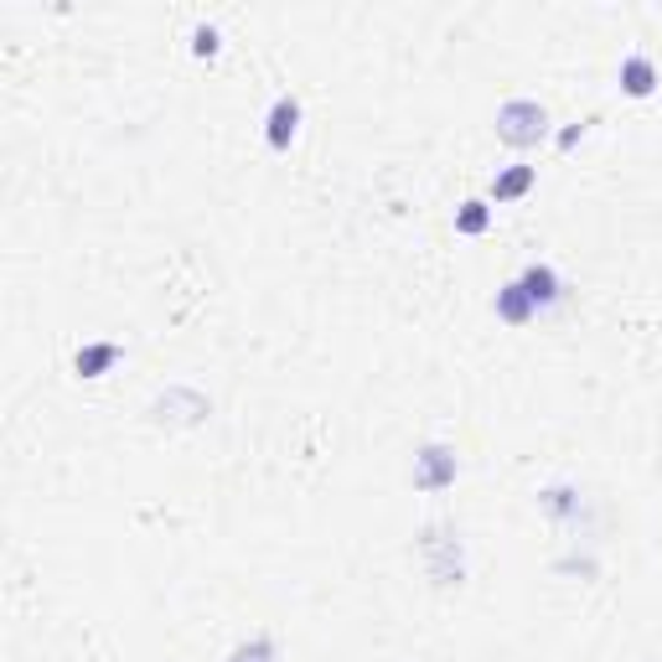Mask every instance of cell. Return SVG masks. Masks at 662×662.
<instances>
[{
  "mask_svg": "<svg viewBox=\"0 0 662 662\" xmlns=\"http://www.w3.org/2000/svg\"><path fill=\"white\" fill-rule=\"evenodd\" d=\"M420 553H424V570L435 585H460L466 580V559H460V534L445 528V523H430L420 538Z\"/></svg>",
  "mask_w": 662,
  "mask_h": 662,
  "instance_id": "7a4b0ae2",
  "label": "cell"
},
{
  "mask_svg": "<svg viewBox=\"0 0 662 662\" xmlns=\"http://www.w3.org/2000/svg\"><path fill=\"white\" fill-rule=\"evenodd\" d=\"M585 129H590V119H574L570 129H559V140H553V146H559V150H574L580 140H585Z\"/></svg>",
  "mask_w": 662,
  "mask_h": 662,
  "instance_id": "5bb4252c",
  "label": "cell"
},
{
  "mask_svg": "<svg viewBox=\"0 0 662 662\" xmlns=\"http://www.w3.org/2000/svg\"><path fill=\"white\" fill-rule=\"evenodd\" d=\"M538 507H544L553 523H570V517H580V492H574L570 481H549V487L538 492Z\"/></svg>",
  "mask_w": 662,
  "mask_h": 662,
  "instance_id": "30bf717a",
  "label": "cell"
},
{
  "mask_svg": "<svg viewBox=\"0 0 662 662\" xmlns=\"http://www.w3.org/2000/svg\"><path fill=\"white\" fill-rule=\"evenodd\" d=\"M517 279H523V290H528V300H534L538 311H553V306L564 300V279H559V270L544 264V259H534V264H528Z\"/></svg>",
  "mask_w": 662,
  "mask_h": 662,
  "instance_id": "8992f818",
  "label": "cell"
},
{
  "mask_svg": "<svg viewBox=\"0 0 662 662\" xmlns=\"http://www.w3.org/2000/svg\"><path fill=\"white\" fill-rule=\"evenodd\" d=\"M534 186H538V166L517 161V166H507V171L492 176V203H517V197H528Z\"/></svg>",
  "mask_w": 662,
  "mask_h": 662,
  "instance_id": "9c48e42d",
  "label": "cell"
},
{
  "mask_svg": "<svg viewBox=\"0 0 662 662\" xmlns=\"http://www.w3.org/2000/svg\"><path fill=\"white\" fill-rule=\"evenodd\" d=\"M616 83H621L626 99H652L658 83H662V73H658V62H652L647 53H626L621 68H616Z\"/></svg>",
  "mask_w": 662,
  "mask_h": 662,
  "instance_id": "5b68a950",
  "label": "cell"
},
{
  "mask_svg": "<svg viewBox=\"0 0 662 662\" xmlns=\"http://www.w3.org/2000/svg\"><path fill=\"white\" fill-rule=\"evenodd\" d=\"M218 53H222V32L213 21H197V26H192V57H207V62H213Z\"/></svg>",
  "mask_w": 662,
  "mask_h": 662,
  "instance_id": "4fadbf2b",
  "label": "cell"
},
{
  "mask_svg": "<svg viewBox=\"0 0 662 662\" xmlns=\"http://www.w3.org/2000/svg\"><path fill=\"white\" fill-rule=\"evenodd\" d=\"M119 357H125L119 342H83V347L73 352V373H78V378H104Z\"/></svg>",
  "mask_w": 662,
  "mask_h": 662,
  "instance_id": "ba28073f",
  "label": "cell"
},
{
  "mask_svg": "<svg viewBox=\"0 0 662 662\" xmlns=\"http://www.w3.org/2000/svg\"><path fill=\"white\" fill-rule=\"evenodd\" d=\"M492 311H496V321H507V327H528V321L538 316V306L528 300V290H523V279H507V285H496Z\"/></svg>",
  "mask_w": 662,
  "mask_h": 662,
  "instance_id": "52a82bcc",
  "label": "cell"
},
{
  "mask_svg": "<svg viewBox=\"0 0 662 662\" xmlns=\"http://www.w3.org/2000/svg\"><path fill=\"white\" fill-rule=\"evenodd\" d=\"M228 662H279V647H275V637H249V642H239L233 652H228Z\"/></svg>",
  "mask_w": 662,
  "mask_h": 662,
  "instance_id": "7c38bea8",
  "label": "cell"
},
{
  "mask_svg": "<svg viewBox=\"0 0 662 662\" xmlns=\"http://www.w3.org/2000/svg\"><path fill=\"white\" fill-rule=\"evenodd\" d=\"M487 228H492V203H487V197H466V203L456 207V233L481 239Z\"/></svg>",
  "mask_w": 662,
  "mask_h": 662,
  "instance_id": "8fae6325",
  "label": "cell"
},
{
  "mask_svg": "<svg viewBox=\"0 0 662 662\" xmlns=\"http://www.w3.org/2000/svg\"><path fill=\"white\" fill-rule=\"evenodd\" d=\"M414 487L420 492H445V487H456V477H460V456L450 450V445H441V441H430V445H420V456H414Z\"/></svg>",
  "mask_w": 662,
  "mask_h": 662,
  "instance_id": "3957f363",
  "label": "cell"
},
{
  "mask_svg": "<svg viewBox=\"0 0 662 662\" xmlns=\"http://www.w3.org/2000/svg\"><path fill=\"white\" fill-rule=\"evenodd\" d=\"M549 135V110L538 99H507L496 110V140H507L513 150H528Z\"/></svg>",
  "mask_w": 662,
  "mask_h": 662,
  "instance_id": "6da1fadb",
  "label": "cell"
},
{
  "mask_svg": "<svg viewBox=\"0 0 662 662\" xmlns=\"http://www.w3.org/2000/svg\"><path fill=\"white\" fill-rule=\"evenodd\" d=\"M295 135H300V99L295 93H275V104L264 110V146L285 156L295 146Z\"/></svg>",
  "mask_w": 662,
  "mask_h": 662,
  "instance_id": "277c9868",
  "label": "cell"
}]
</instances>
